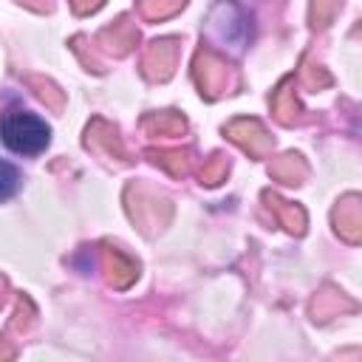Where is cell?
I'll return each instance as SVG.
<instances>
[{
	"mask_svg": "<svg viewBox=\"0 0 362 362\" xmlns=\"http://www.w3.org/2000/svg\"><path fill=\"white\" fill-rule=\"evenodd\" d=\"M212 34L223 48L229 45L232 51H240L249 37V20L235 3L221 0L212 11Z\"/></svg>",
	"mask_w": 362,
	"mask_h": 362,
	"instance_id": "cell-2",
	"label": "cell"
},
{
	"mask_svg": "<svg viewBox=\"0 0 362 362\" xmlns=\"http://www.w3.org/2000/svg\"><path fill=\"white\" fill-rule=\"evenodd\" d=\"M0 141L17 156H40L51 144V127L31 110H8L0 119Z\"/></svg>",
	"mask_w": 362,
	"mask_h": 362,
	"instance_id": "cell-1",
	"label": "cell"
},
{
	"mask_svg": "<svg viewBox=\"0 0 362 362\" xmlns=\"http://www.w3.org/2000/svg\"><path fill=\"white\" fill-rule=\"evenodd\" d=\"M20 184H23L20 170H17L11 161L0 158V201L14 198V195H17V189H20Z\"/></svg>",
	"mask_w": 362,
	"mask_h": 362,
	"instance_id": "cell-3",
	"label": "cell"
}]
</instances>
